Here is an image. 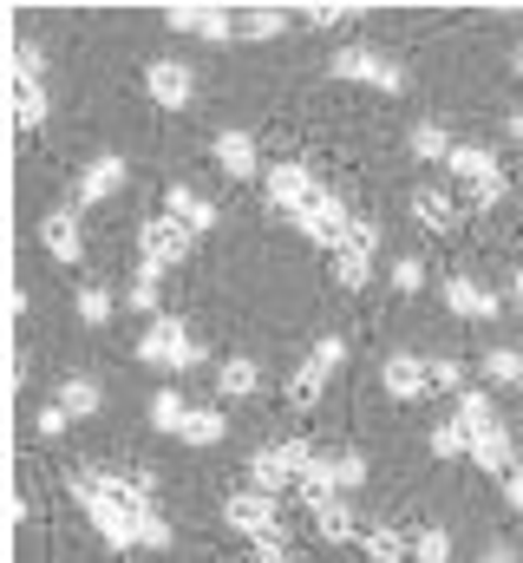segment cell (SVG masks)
<instances>
[{"label":"cell","mask_w":523,"mask_h":563,"mask_svg":"<svg viewBox=\"0 0 523 563\" xmlns=\"http://www.w3.org/2000/svg\"><path fill=\"white\" fill-rule=\"evenodd\" d=\"M294 498H301L308 511H321L327 498H341V485H334V465H308V472H301V485H294Z\"/></svg>","instance_id":"obj_26"},{"label":"cell","mask_w":523,"mask_h":563,"mask_svg":"<svg viewBox=\"0 0 523 563\" xmlns=\"http://www.w3.org/2000/svg\"><path fill=\"white\" fill-rule=\"evenodd\" d=\"M73 308H79V321H86V328H105V321L119 314L112 288H79V301H73Z\"/></svg>","instance_id":"obj_34"},{"label":"cell","mask_w":523,"mask_h":563,"mask_svg":"<svg viewBox=\"0 0 523 563\" xmlns=\"http://www.w3.org/2000/svg\"><path fill=\"white\" fill-rule=\"evenodd\" d=\"M73 498L86 505L92 531L112 551L144 544V518H151V478H119V472H73Z\"/></svg>","instance_id":"obj_1"},{"label":"cell","mask_w":523,"mask_h":563,"mask_svg":"<svg viewBox=\"0 0 523 563\" xmlns=\"http://www.w3.org/2000/svg\"><path fill=\"white\" fill-rule=\"evenodd\" d=\"M314 465V452H308V439H288V445H268L249 459V485L268 492V498H281L288 485H301V472Z\"/></svg>","instance_id":"obj_4"},{"label":"cell","mask_w":523,"mask_h":563,"mask_svg":"<svg viewBox=\"0 0 523 563\" xmlns=\"http://www.w3.org/2000/svg\"><path fill=\"white\" fill-rule=\"evenodd\" d=\"M504 498H511V511H518V518H523V465H518V472H511V478H504Z\"/></svg>","instance_id":"obj_47"},{"label":"cell","mask_w":523,"mask_h":563,"mask_svg":"<svg viewBox=\"0 0 523 563\" xmlns=\"http://www.w3.org/2000/svg\"><path fill=\"white\" fill-rule=\"evenodd\" d=\"M20 86H40V92H46V59H40V46H20Z\"/></svg>","instance_id":"obj_41"},{"label":"cell","mask_w":523,"mask_h":563,"mask_svg":"<svg viewBox=\"0 0 523 563\" xmlns=\"http://www.w3.org/2000/svg\"><path fill=\"white\" fill-rule=\"evenodd\" d=\"M327 73H334V79H367V86H380V92H399V86H405V73H399L392 59H380L374 46H341V53L327 59Z\"/></svg>","instance_id":"obj_8"},{"label":"cell","mask_w":523,"mask_h":563,"mask_svg":"<svg viewBox=\"0 0 523 563\" xmlns=\"http://www.w3.org/2000/svg\"><path fill=\"white\" fill-rule=\"evenodd\" d=\"M314 538H321V544H354V538H360L354 505H347V498H327V505L314 511Z\"/></svg>","instance_id":"obj_20"},{"label":"cell","mask_w":523,"mask_h":563,"mask_svg":"<svg viewBox=\"0 0 523 563\" xmlns=\"http://www.w3.org/2000/svg\"><path fill=\"white\" fill-rule=\"evenodd\" d=\"M144 92H151L164 112H183V106L197 99V73H190L183 59H151V66H144Z\"/></svg>","instance_id":"obj_9"},{"label":"cell","mask_w":523,"mask_h":563,"mask_svg":"<svg viewBox=\"0 0 523 563\" xmlns=\"http://www.w3.org/2000/svg\"><path fill=\"white\" fill-rule=\"evenodd\" d=\"M216 394H223V400H249V394H262V367L243 361V354L223 361V367H216Z\"/></svg>","instance_id":"obj_22"},{"label":"cell","mask_w":523,"mask_h":563,"mask_svg":"<svg viewBox=\"0 0 523 563\" xmlns=\"http://www.w3.org/2000/svg\"><path fill=\"white\" fill-rule=\"evenodd\" d=\"M511 139H523V112H511Z\"/></svg>","instance_id":"obj_51"},{"label":"cell","mask_w":523,"mask_h":563,"mask_svg":"<svg viewBox=\"0 0 523 563\" xmlns=\"http://www.w3.org/2000/svg\"><path fill=\"white\" fill-rule=\"evenodd\" d=\"M301 20H308V26H341V20H354V7H327V0H321V7H301Z\"/></svg>","instance_id":"obj_44"},{"label":"cell","mask_w":523,"mask_h":563,"mask_svg":"<svg viewBox=\"0 0 523 563\" xmlns=\"http://www.w3.org/2000/svg\"><path fill=\"white\" fill-rule=\"evenodd\" d=\"M412 558L419 563H452V531H445V525H425V531L412 538Z\"/></svg>","instance_id":"obj_35"},{"label":"cell","mask_w":523,"mask_h":563,"mask_svg":"<svg viewBox=\"0 0 523 563\" xmlns=\"http://www.w3.org/2000/svg\"><path fill=\"white\" fill-rule=\"evenodd\" d=\"M137 250H144L151 263H164V269H170V263H183V256L197 250V230H190V223H177L170 210H157V217H144Z\"/></svg>","instance_id":"obj_7"},{"label":"cell","mask_w":523,"mask_h":563,"mask_svg":"<svg viewBox=\"0 0 523 563\" xmlns=\"http://www.w3.org/2000/svg\"><path fill=\"white\" fill-rule=\"evenodd\" d=\"M164 210H170L177 223H190V230H216V203H203V197H197V190H183V184H170Z\"/></svg>","instance_id":"obj_23"},{"label":"cell","mask_w":523,"mask_h":563,"mask_svg":"<svg viewBox=\"0 0 523 563\" xmlns=\"http://www.w3.org/2000/svg\"><path fill=\"white\" fill-rule=\"evenodd\" d=\"M59 407H66L73 420H92V413L105 407V387H99L92 374H66V380H59Z\"/></svg>","instance_id":"obj_19"},{"label":"cell","mask_w":523,"mask_h":563,"mask_svg":"<svg viewBox=\"0 0 523 563\" xmlns=\"http://www.w3.org/2000/svg\"><path fill=\"white\" fill-rule=\"evenodd\" d=\"M40 243H46V256H53V263H79V256H86V236H79V203H73V210H53V217L40 223Z\"/></svg>","instance_id":"obj_14"},{"label":"cell","mask_w":523,"mask_h":563,"mask_svg":"<svg viewBox=\"0 0 523 563\" xmlns=\"http://www.w3.org/2000/svg\"><path fill=\"white\" fill-rule=\"evenodd\" d=\"M380 387H387V400H425V394H432V361H419V354H387V361H380Z\"/></svg>","instance_id":"obj_11"},{"label":"cell","mask_w":523,"mask_h":563,"mask_svg":"<svg viewBox=\"0 0 523 563\" xmlns=\"http://www.w3.org/2000/svg\"><path fill=\"white\" fill-rule=\"evenodd\" d=\"M314 361H321L327 374H341V361H347V341H341V334H321V341H314Z\"/></svg>","instance_id":"obj_43"},{"label":"cell","mask_w":523,"mask_h":563,"mask_svg":"<svg viewBox=\"0 0 523 563\" xmlns=\"http://www.w3.org/2000/svg\"><path fill=\"white\" fill-rule=\"evenodd\" d=\"M262 184H268V203H275L281 217H294V210H308V203L321 197V190H314V170H308V164H294V157H288V164H268V177H262Z\"/></svg>","instance_id":"obj_10"},{"label":"cell","mask_w":523,"mask_h":563,"mask_svg":"<svg viewBox=\"0 0 523 563\" xmlns=\"http://www.w3.org/2000/svg\"><path fill=\"white\" fill-rule=\"evenodd\" d=\"M131 177V164L119 151H105V157H92L86 170H79V203H105V197H119Z\"/></svg>","instance_id":"obj_13"},{"label":"cell","mask_w":523,"mask_h":563,"mask_svg":"<svg viewBox=\"0 0 523 563\" xmlns=\"http://www.w3.org/2000/svg\"><path fill=\"white\" fill-rule=\"evenodd\" d=\"M412 217H419L432 236H452V230H458V203H452L445 190H412Z\"/></svg>","instance_id":"obj_17"},{"label":"cell","mask_w":523,"mask_h":563,"mask_svg":"<svg viewBox=\"0 0 523 563\" xmlns=\"http://www.w3.org/2000/svg\"><path fill=\"white\" fill-rule=\"evenodd\" d=\"M432 459H471V432L458 420H438L432 426Z\"/></svg>","instance_id":"obj_32"},{"label":"cell","mask_w":523,"mask_h":563,"mask_svg":"<svg viewBox=\"0 0 523 563\" xmlns=\"http://www.w3.org/2000/svg\"><path fill=\"white\" fill-rule=\"evenodd\" d=\"M137 361H144V367H170V374L210 367V354L190 341V328H183L177 314H157V321L144 328V341H137Z\"/></svg>","instance_id":"obj_2"},{"label":"cell","mask_w":523,"mask_h":563,"mask_svg":"<svg viewBox=\"0 0 523 563\" xmlns=\"http://www.w3.org/2000/svg\"><path fill=\"white\" fill-rule=\"evenodd\" d=\"M334 282L341 288H367L374 282V256L367 250H334Z\"/></svg>","instance_id":"obj_31"},{"label":"cell","mask_w":523,"mask_h":563,"mask_svg":"<svg viewBox=\"0 0 523 563\" xmlns=\"http://www.w3.org/2000/svg\"><path fill=\"white\" fill-rule=\"evenodd\" d=\"M281 26H288L281 7H243V13H236V33H243V40H275Z\"/></svg>","instance_id":"obj_28"},{"label":"cell","mask_w":523,"mask_h":563,"mask_svg":"<svg viewBox=\"0 0 523 563\" xmlns=\"http://www.w3.org/2000/svg\"><path fill=\"white\" fill-rule=\"evenodd\" d=\"M327 380H334V374H327V367H321V361L308 354V361H301V367L288 374V407H294V413H308V407H314V400L327 394Z\"/></svg>","instance_id":"obj_18"},{"label":"cell","mask_w":523,"mask_h":563,"mask_svg":"<svg viewBox=\"0 0 523 563\" xmlns=\"http://www.w3.org/2000/svg\"><path fill=\"white\" fill-rule=\"evenodd\" d=\"M216 164H223L236 184L262 177V151H256V139H249V132H223V139H216Z\"/></svg>","instance_id":"obj_16"},{"label":"cell","mask_w":523,"mask_h":563,"mask_svg":"<svg viewBox=\"0 0 523 563\" xmlns=\"http://www.w3.org/2000/svg\"><path fill=\"white\" fill-rule=\"evenodd\" d=\"M445 308H452L458 321H491V314H498V295H491V288H478L471 276H452V282H445Z\"/></svg>","instance_id":"obj_15"},{"label":"cell","mask_w":523,"mask_h":563,"mask_svg":"<svg viewBox=\"0 0 523 563\" xmlns=\"http://www.w3.org/2000/svg\"><path fill=\"white\" fill-rule=\"evenodd\" d=\"M144 551H170V525H164L157 511L144 518Z\"/></svg>","instance_id":"obj_45"},{"label":"cell","mask_w":523,"mask_h":563,"mask_svg":"<svg viewBox=\"0 0 523 563\" xmlns=\"http://www.w3.org/2000/svg\"><path fill=\"white\" fill-rule=\"evenodd\" d=\"M230 33H236V13L230 7H197V40L203 46H223Z\"/></svg>","instance_id":"obj_33"},{"label":"cell","mask_w":523,"mask_h":563,"mask_svg":"<svg viewBox=\"0 0 523 563\" xmlns=\"http://www.w3.org/2000/svg\"><path fill=\"white\" fill-rule=\"evenodd\" d=\"M164 20H170V26H177V33H197V7H170V13H164Z\"/></svg>","instance_id":"obj_46"},{"label":"cell","mask_w":523,"mask_h":563,"mask_svg":"<svg viewBox=\"0 0 523 563\" xmlns=\"http://www.w3.org/2000/svg\"><path fill=\"white\" fill-rule=\"evenodd\" d=\"M452 420L465 426L471 439H478V432H491V426H504V420H498V400H491L485 387H465V394H458V407H452Z\"/></svg>","instance_id":"obj_21"},{"label":"cell","mask_w":523,"mask_h":563,"mask_svg":"<svg viewBox=\"0 0 523 563\" xmlns=\"http://www.w3.org/2000/svg\"><path fill=\"white\" fill-rule=\"evenodd\" d=\"M518 79H523V46H518Z\"/></svg>","instance_id":"obj_52"},{"label":"cell","mask_w":523,"mask_h":563,"mask_svg":"<svg viewBox=\"0 0 523 563\" xmlns=\"http://www.w3.org/2000/svg\"><path fill=\"white\" fill-rule=\"evenodd\" d=\"M20 125H26V132L46 125V92H40V86H20Z\"/></svg>","instance_id":"obj_39"},{"label":"cell","mask_w":523,"mask_h":563,"mask_svg":"<svg viewBox=\"0 0 523 563\" xmlns=\"http://www.w3.org/2000/svg\"><path fill=\"white\" fill-rule=\"evenodd\" d=\"M347 250H367V256H374V250H380V223H374V217H354V230H347Z\"/></svg>","instance_id":"obj_42"},{"label":"cell","mask_w":523,"mask_h":563,"mask_svg":"<svg viewBox=\"0 0 523 563\" xmlns=\"http://www.w3.org/2000/svg\"><path fill=\"white\" fill-rule=\"evenodd\" d=\"M452 151H458V144H452V132H445L438 119H419V125H412V157H419V164H445Z\"/></svg>","instance_id":"obj_24"},{"label":"cell","mask_w":523,"mask_h":563,"mask_svg":"<svg viewBox=\"0 0 523 563\" xmlns=\"http://www.w3.org/2000/svg\"><path fill=\"white\" fill-rule=\"evenodd\" d=\"M288 223H294V230H301V236H308L314 250H327V256H334V250H347V230H354V210H347L341 197H327V190H321V197H314L308 210H294Z\"/></svg>","instance_id":"obj_5"},{"label":"cell","mask_w":523,"mask_h":563,"mask_svg":"<svg viewBox=\"0 0 523 563\" xmlns=\"http://www.w3.org/2000/svg\"><path fill=\"white\" fill-rule=\"evenodd\" d=\"M144 413H151V426H157V432H183V420H190V400H183L177 387H164Z\"/></svg>","instance_id":"obj_29"},{"label":"cell","mask_w":523,"mask_h":563,"mask_svg":"<svg viewBox=\"0 0 523 563\" xmlns=\"http://www.w3.org/2000/svg\"><path fill=\"white\" fill-rule=\"evenodd\" d=\"M432 394H465V367H458L452 354L432 361Z\"/></svg>","instance_id":"obj_38"},{"label":"cell","mask_w":523,"mask_h":563,"mask_svg":"<svg viewBox=\"0 0 523 563\" xmlns=\"http://www.w3.org/2000/svg\"><path fill=\"white\" fill-rule=\"evenodd\" d=\"M485 380L491 387H523V354L518 347H491L485 354Z\"/></svg>","instance_id":"obj_30"},{"label":"cell","mask_w":523,"mask_h":563,"mask_svg":"<svg viewBox=\"0 0 523 563\" xmlns=\"http://www.w3.org/2000/svg\"><path fill=\"white\" fill-rule=\"evenodd\" d=\"M478 563H518V551H511V544H491V551H485Z\"/></svg>","instance_id":"obj_49"},{"label":"cell","mask_w":523,"mask_h":563,"mask_svg":"<svg viewBox=\"0 0 523 563\" xmlns=\"http://www.w3.org/2000/svg\"><path fill=\"white\" fill-rule=\"evenodd\" d=\"M360 544H367V558H374V563H399V558H412V538H399L392 525H374V531H360Z\"/></svg>","instance_id":"obj_27"},{"label":"cell","mask_w":523,"mask_h":563,"mask_svg":"<svg viewBox=\"0 0 523 563\" xmlns=\"http://www.w3.org/2000/svg\"><path fill=\"white\" fill-rule=\"evenodd\" d=\"M392 288H399V295H419V288H425V256H399V263H392Z\"/></svg>","instance_id":"obj_37"},{"label":"cell","mask_w":523,"mask_h":563,"mask_svg":"<svg viewBox=\"0 0 523 563\" xmlns=\"http://www.w3.org/2000/svg\"><path fill=\"white\" fill-rule=\"evenodd\" d=\"M66 426H73V413H66V407H59V400H53V407H40V413H33V432H40V439H59V432H66Z\"/></svg>","instance_id":"obj_40"},{"label":"cell","mask_w":523,"mask_h":563,"mask_svg":"<svg viewBox=\"0 0 523 563\" xmlns=\"http://www.w3.org/2000/svg\"><path fill=\"white\" fill-rule=\"evenodd\" d=\"M223 518H230V531H243L249 544H281V511H275V498L268 492H236L230 505H223Z\"/></svg>","instance_id":"obj_6"},{"label":"cell","mask_w":523,"mask_h":563,"mask_svg":"<svg viewBox=\"0 0 523 563\" xmlns=\"http://www.w3.org/2000/svg\"><path fill=\"white\" fill-rule=\"evenodd\" d=\"M511 301H518V314H523V269L511 276Z\"/></svg>","instance_id":"obj_50"},{"label":"cell","mask_w":523,"mask_h":563,"mask_svg":"<svg viewBox=\"0 0 523 563\" xmlns=\"http://www.w3.org/2000/svg\"><path fill=\"white\" fill-rule=\"evenodd\" d=\"M445 164H452V177L465 184V197H471L478 210H491V203H504V197H511V177H504L498 151H485V144H458Z\"/></svg>","instance_id":"obj_3"},{"label":"cell","mask_w":523,"mask_h":563,"mask_svg":"<svg viewBox=\"0 0 523 563\" xmlns=\"http://www.w3.org/2000/svg\"><path fill=\"white\" fill-rule=\"evenodd\" d=\"M334 465V485H341V498L354 492V485H367V459L360 452H341V459H327Z\"/></svg>","instance_id":"obj_36"},{"label":"cell","mask_w":523,"mask_h":563,"mask_svg":"<svg viewBox=\"0 0 523 563\" xmlns=\"http://www.w3.org/2000/svg\"><path fill=\"white\" fill-rule=\"evenodd\" d=\"M223 432H230V413H216V407H190V420H183V445H223Z\"/></svg>","instance_id":"obj_25"},{"label":"cell","mask_w":523,"mask_h":563,"mask_svg":"<svg viewBox=\"0 0 523 563\" xmlns=\"http://www.w3.org/2000/svg\"><path fill=\"white\" fill-rule=\"evenodd\" d=\"M249 563H288V551H281V544H256V558Z\"/></svg>","instance_id":"obj_48"},{"label":"cell","mask_w":523,"mask_h":563,"mask_svg":"<svg viewBox=\"0 0 523 563\" xmlns=\"http://www.w3.org/2000/svg\"><path fill=\"white\" fill-rule=\"evenodd\" d=\"M471 465L478 472H491V478H511L523 459H518V439H511V426H491V432H478L471 439Z\"/></svg>","instance_id":"obj_12"}]
</instances>
